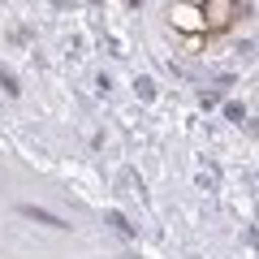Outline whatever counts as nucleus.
<instances>
[{"mask_svg":"<svg viewBox=\"0 0 259 259\" xmlns=\"http://www.w3.org/2000/svg\"><path fill=\"white\" fill-rule=\"evenodd\" d=\"M246 0H194V5H173L168 22L177 30H194L203 39H221L246 22Z\"/></svg>","mask_w":259,"mask_h":259,"instance_id":"obj_1","label":"nucleus"}]
</instances>
